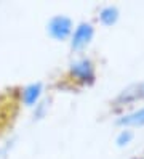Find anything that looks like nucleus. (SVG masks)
<instances>
[{
    "label": "nucleus",
    "instance_id": "nucleus-1",
    "mask_svg": "<svg viewBox=\"0 0 144 159\" xmlns=\"http://www.w3.org/2000/svg\"><path fill=\"white\" fill-rule=\"evenodd\" d=\"M48 31H50L51 37H55L58 40H63L71 34L72 23H71L69 18H66V16H55V18H51V21L48 23Z\"/></svg>",
    "mask_w": 144,
    "mask_h": 159
},
{
    "label": "nucleus",
    "instance_id": "nucleus-2",
    "mask_svg": "<svg viewBox=\"0 0 144 159\" xmlns=\"http://www.w3.org/2000/svg\"><path fill=\"white\" fill-rule=\"evenodd\" d=\"M91 37H93V27H91V24L82 23L75 29V32L72 35V48H75V50L83 48L85 45L90 43Z\"/></svg>",
    "mask_w": 144,
    "mask_h": 159
},
{
    "label": "nucleus",
    "instance_id": "nucleus-3",
    "mask_svg": "<svg viewBox=\"0 0 144 159\" xmlns=\"http://www.w3.org/2000/svg\"><path fill=\"white\" fill-rule=\"evenodd\" d=\"M71 72H72V76H75L82 82H91L93 77H94L93 66L88 60H82V61L74 63L72 68H71Z\"/></svg>",
    "mask_w": 144,
    "mask_h": 159
},
{
    "label": "nucleus",
    "instance_id": "nucleus-4",
    "mask_svg": "<svg viewBox=\"0 0 144 159\" xmlns=\"http://www.w3.org/2000/svg\"><path fill=\"white\" fill-rule=\"evenodd\" d=\"M42 95V85L40 84H31V85H27L24 90H23V101L24 105L27 106H34L35 103L38 101Z\"/></svg>",
    "mask_w": 144,
    "mask_h": 159
},
{
    "label": "nucleus",
    "instance_id": "nucleus-5",
    "mask_svg": "<svg viewBox=\"0 0 144 159\" xmlns=\"http://www.w3.org/2000/svg\"><path fill=\"white\" fill-rule=\"evenodd\" d=\"M117 122L120 125H144V108L138 109V111H133V113L127 114V116H122Z\"/></svg>",
    "mask_w": 144,
    "mask_h": 159
},
{
    "label": "nucleus",
    "instance_id": "nucleus-6",
    "mask_svg": "<svg viewBox=\"0 0 144 159\" xmlns=\"http://www.w3.org/2000/svg\"><path fill=\"white\" fill-rule=\"evenodd\" d=\"M99 18H101V21H103L106 26H111V24H114L115 21H117L119 10H117L115 7H106L104 10L99 13Z\"/></svg>",
    "mask_w": 144,
    "mask_h": 159
},
{
    "label": "nucleus",
    "instance_id": "nucleus-7",
    "mask_svg": "<svg viewBox=\"0 0 144 159\" xmlns=\"http://www.w3.org/2000/svg\"><path fill=\"white\" fill-rule=\"evenodd\" d=\"M131 138H133V134L130 132V130H123V132L117 137V145H119V146L128 145V143L131 142Z\"/></svg>",
    "mask_w": 144,
    "mask_h": 159
},
{
    "label": "nucleus",
    "instance_id": "nucleus-8",
    "mask_svg": "<svg viewBox=\"0 0 144 159\" xmlns=\"http://www.w3.org/2000/svg\"><path fill=\"white\" fill-rule=\"evenodd\" d=\"M37 106V111H35V116L37 117H42L43 114V111H45V106H46V103H40V105H35Z\"/></svg>",
    "mask_w": 144,
    "mask_h": 159
},
{
    "label": "nucleus",
    "instance_id": "nucleus-9",
    "mask_svg": "<svg viewBox=\"0 0 144 159\" xmlns=\"http://www.w3.org/2000/svg\"><path fill=\"white\" fill-rule=\"evenodd\" d=\"M138 90H139V92H138V95H141V97H144V84H142V85H141V87H139Z\"/></svg>",
    "mask_w": 144,
    "mask_h": 159
},
{
    "label": "nucleus",
    "instance_id": "nucleus-10",
    "mask_svg": "<svg viewBox=\"0 0 144 159\" xmlns=\"http://www.w3.org/2000/svg\"><path fill=\"white\" fill-rule=\"evenodd\" d=\"M0 154H2V151H0Z\"/></svg>",
    "mask_w": 144,
    "mask_h": 159
}]
</instances>
